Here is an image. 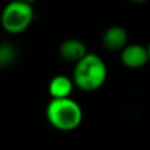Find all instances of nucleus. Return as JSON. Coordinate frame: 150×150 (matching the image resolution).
Listing matches in <instances>:
<instances>
[{
    "instance_id": "5",
    "label": "nucleus",
    "mask_w": 150,
    "mask_h": 150,
    "mask_svg": "<svg viewBox=\"0 0 150 150\" xmlns=\"http://www.w3.org/2000/svg\"><path fill=\"white\" fill-rule=\"evenodd\" d=\"M128 32L122 26H111L101 37L103 46L109 52H121L128 45Z\"/></svg>"
},
{
    "instance_id": "3",
    "label": "nucleus",
    "mask_w": 150,
    "mask_h": 150,
    "mask_svg": "<svg viewBox=\"0 0 150 150\" xmlns=\"http://www.w3.org/2000/svg\"><path fill=\"white\" fill-rule=\"evenodd\" d=\"M34 20L33 4L12 0L7 3L0 15V25L7 33L20 34L32 25Z\"/></svg>"
},
{
    "instance_id": "8",
    "label": "nucleus",
    "mask_w": 150,
    "mask_h": 150,
    "mask_svg": "<svg viewBox=\"0 0 150 150\" xmlns=\"http://www.w3.org/2000/svg\"><path fill=\"white\" fill-rule=\"evenodd\" d=\"M17 61V49L11 42H1L0 44V65L3 67L11 66Z\"/></svg>"
},
{
    "instance_id": "6",
    "label": "nucleus",
    "mask_w": 150,
    "mask_h": 150,
    "mask_svg": "<svg viewBox=\"0 0 150 150\" xmlns=\"http://www.w3.org/2000/svg\"><path fill=\"white\" fill-rule=\"evenodd\" d=\"M87 46L78 38H67L59 45V55L63 61L76 63L87 54Z\"/></svg>"
},
{
    "instance_id": "4",
    "label": "nucleus",
    "mask_w": 150,
    "mask_h": 150,
    "mask_svg": "<svg viewBox=\"0 0 150 150\" xmlns=\"http://www.w3.org/2000/svg\"><path fill=\"white\" fill-rule=\"evenodd\" d=\"M120 61L128 69H141L149 62L148 46L140 44H128L120 52Z\"/></svg>"
},
{
    "instance_id": "1",
    "label": "nucleus",
    "mask_w": 150,
    "mask_h": 150,
    "mask_svg": "<svg viewBox=\"0 0 150 150\" xmlns=\"http://www.w3.org/2000/svg\"><path fill=\"white\" fill-rule=\"evenodd\" d=\"M108 69L98 54L87 53L80 61H78L73 70V80L75 87L84 92H93L105 83Z\"/></svg>"
},
{
    "instance_id": "7",
    "label": "nucleus",
    "mask_w": 150,
    "mask_h": 150,
    "mask_svg": "<svg viewBox=\"0 0 150 150\" xmlns=\"http://www.w3.org/2000/svg\"><path fill=\"white\" fill-rule=\"evenodd\" d=\"M75 88L73 78L67 75H55L49 82V95L53 99H61V98H70Z\"/></svg>"
},
{
    "instance_id": "10",
    "label": "nucleus",
    "mask_w": 150,
    "mask_h": 150,
    "mask_svg": "<svg viewBox=\"0 0 150 150\" xmlns=\"http://www.w3.org/2000/svg\"><path fill=\"white\" fill-rule=\"evenodd\" d=\"M21 1H25V3H29V4H33L36 0H21Z\"/></svg>"
},
{
    "instance_id": "11",
    "label": "nucleus",
    "mask_w": 150,
    "mask_h": 150,
    "mask_svg": "<svg viewBox=\"0 0 150 150\" xmlns=\"http://www.w3.org/2000/svg\"><path fill=\"white\" fill-rule=\"evenodd\" d=\"M148 52H149V62H150V44L148 45Z\"/></svg>"
},
{
    "instance_id": "12",
    "label": "nucleus",
    "mask_w": 150,
    "mask_h": 150,
    "mask_svg": "<svg viewBox=\"0 0 150 150\" xmlns=\"http://www.w3.org/2000/svg\"><path fill=\"white\" fill-rule=\"evenodd\" d=\"M1 69H3V66H1V65H0V74H1Z\"/></svg>"
},
{
    "instance_id": "9",
    "label": "nucleus",
    "mask_w": 150,
    "mask_h": 150,
    "mask_svg": "<svg viewBox=\"0 0 150 150\" xmlns=\"http://www.w3.org/2000/svg\"><path fill=\"white\" fill-rule=\"evenodd\" d=\"M129 1H132V3H136V4H141V3H145L146 0H129Z\"/></svg>"
},
{
    "instance_id": "2",
    "label": "nucleus",
    "mask_w": 150,
    "mask_h": 150,
    "mask_svg": "<svg viewBox=\"0 0 150 150\" xmlns=\"http://www.w3.org/2000/svg\"><path fill=\"white\" fill-rule=\"evenodd\" d=\"M46 120L53 128L62 132L76 129L83 120L82 107L73 98L53 99L46 107Z\"/></svg>"
}]
</instances>
